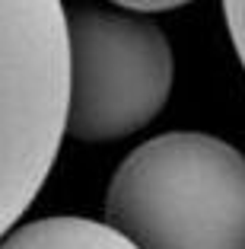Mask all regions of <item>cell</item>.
I'll return each instance as SVG.
<instances>
[{
	"label": "cell",
	"instance_id": "obj_6",
	"mask_svg": "<svg viewBox=\"0 0 245 249\" xmlns=\"http://www.w3.org/2000/svg\"><path fill=\"white\" fill-rule=\"evenodd\" d=\"M124 10H134V13H159V10H175V7H185L191 0H112Z\"/></svg>",
	"mask_w": 245,
	"mask_h": 249
},
{
	"label": "cell",
	"instance_id": "obj_4",
	"mask_svg": "<svg viewBox=\"0 0 245 249\" xmlns=\"http://www.w3.org/2000/svg\"><path fill=\"white\" fill-rule=\"evenodd\" d=\"M0 249H137L121 230L89 217H42L32 224L10 227L0 236Z\"/></svg>",
	"mask_w": 245,
	"mask_h": 249
},
{
	"label": "cell",
	"instance_id": "obj_2",
	"mask_svg": "<svg viewBox=\"0 0 245 249\" xmlns=\"http://www.w3.org/2000/svg\"><path fill=\"white\" fill-rule=\"evenodd\" d=\"M67 10L0 0V236L32 208L64 141Z\"/></svg>",
	"mask_w": 245,
	"mask_h": 249
},
{
	"label": "cell",
	"instance_id": "obj_1",
	"mask_svg": "<svg viewBox=\"0 0 245 249\" xmlns=\"http://www.w3.org/2000/svg\"><path fill=\"white\" fill-rule=\"evenodd\" d=\"M105 220L137 249H245V154L204 131L150 138L112 173Z\"/></svg>",
	"mask_w": 245,
	"mask_h": 249
},
{
	"label": "cell",
	"instance_id": "obj_3",
	"mask_svg": "<svg viewBox=\"0 0 245 249\" xmlns=\"http://www.w3.org/2000/svg\"><path fill=\"white\" fill-rule=\"evenodd\" d=\"M175 61L166 32L137 13L80 7L67 13L64 134L108 144L137 134L166 109Z\"/></svg>",
	"mask_w": 245,
	"mask_h": 249
},
{
	"label": "cell",
	"instance_id": "obj_5",
	"mask_svg": "<svg viewBox=\"0 0 245 249\" xmlns=\"http://www.w3.org/2000/svg\"><path fill=\"white\" fill-rule=\"evenodd\" d=\"M223 16H226L232 48H236L239 61L245 67V0H223Z\"/></svg>",
	"mask_w": 245,
	"mask_h": 249
}]
</instances>
